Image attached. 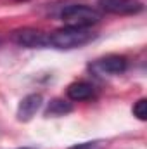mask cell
<instances>
[{
    "label": "cell",
    "instance_id": "obj_1",
    "mask_svg": "<svg viewBox=\"0 0 147 149\" xmlns=\"http://www.w3.org/2000/svg\"><path fill=\"white\" fill-rule=\"evenodd\" d=\"M95 38V33L90 28H74V26H64L61 30H55L49 35V47L55 49H76L81 45H87Z\"/></svg>",
    "mask_w": 147,
    "mask_h": 149
},
{
    "label": "cell",
    "instance_id": "obj_2",
    "mask_svg": "<svg viewBox=\"0 0 147 149\" xmlns=\"http://www.w3.org/2000/svg\"><path fill=\"white\" fill-rule=\"evenodd\" d=\"M102 14L88 5H68L61 12V19L66 26H74V28H90L92 24H97L101 21Z\"/></svg>",
    "mask_w": 147,
    "mask_h": 149
},
{
    "label": "cell",
    "instance_id": "obj_3",
    "mask_svg": "<svg viewBox=\"0 0 147 149\" xmlns=\"http://www.w3.org/2000/svg\"><path fill=\"white\" fill-rule=\"evenodd\" d=\"M90 70L99 76H114V74H121L128 70V61L125 56H116L111 54L106 57H101L97 61H94L90 64Z\"/></svg>",
    "mask_w": 147,
    "mask_h": 149
},
{
    "label": "cell",
    "instance_id": "obj_4",
    "mask_svg": "<svg viewBox=\"0 0 147 149\" xmlns=\"http://www.w3.org/2000/svg\"><path fill=\"white\" fill-rule=\"evenodd\" d=\"M12 42L26 49H43L49 47V35L37 28H21L12 33Z\"/></svg>",
    "mask_w": 147,
    "mask_h": 149
},
{
    "label": "cell",
    "instance_id": "obj_5",
    "mask_svg": "<svg viewBox=\"0 0 147 149\" xmlns=\"http://www.w3.org/2000/svg\"><path fill=\"white\" fill-rule=\"evenodd\" d=\"M99 5L102 10L118 16H128V14H139L144 5L139 0H99Z\"/></svg>",
    "mask_w": 147,
    "mask_h": 149
},
{
    "label": "cell",
    "instance_id": "obj_6",
    "mask_svg": "<svg viewBox=\"0 0 147 149\" xmlns=\"http://www.w3.org/2000/svg\"><path fill=\"white\" fill-rule=\"evenodd\" d=\"M43 104V97L42 94H30L26 95L19 106H17V120L19 121H30L35 114L38 113V109Z\"/></svg>",
    "mask_w": 147,
    "mask_h": 149
},
{
    "label": "cell",
    "instance_id": "obj_7",
    "mask_svg": "<svg viewBox=\"0 0 147 149\" xmlns=\"http://www.w3.org/2000/svg\"><path fill=\"white\" fill-rule=\"evenodd\" d=\"M68 97L74 101V102H80V101H88L95 95V88L92 83L88 81H74L68 87Z\"/></svg>",
    "mask_w": 147,
    "mask_h": 149
},
{
    "label": "cell",
    "instance_id": "obj_8",
    "mask_svg": "<svg viewBox=\"0 0 147 149\" xmlns=\"http://www.w3.org/2000/svg\"><path fill=\"white\" fill-rule=\"evenodd\" d=\"M71 111H73L71 102H68L64 99H52L49 102V108H47L45 114L47 116H64V114H68Z\"/></svg>",
    "mask_w": 147,
    "mask_h": 149
},
{
    "label": "cell",
    "instance_id": "obj_9",
    "mask_svg": "<svg viewBox=\"0 0 147 149\" xmlns=\"http://www.w3.org/2000/svg\"><path fill=\"white\" fill-rule=\"evenodd\" d=\"M132 111H133V114H135L139 120L144 121V120L147 118V101L144 99V97L139 99V101L133 104V109H132Z\"/></svg>",
    "mask_w": 147,
    "mask_h": 149
},
{
    "label": "cell",
    "instance_id": "obj_10",
    "mask_svg": "<svg viewBox=\"0 0 147 149\" xmlns=\"http://www.w3.org/2000/svg\"><path fill=\"white\" fill-rule=\"evenodd\" d=\"M69 149H104V144L101 141H92V142H81V144L71 146Z\"/></svg>",
    "mask_w": 147,
    "mask_h": 149
},
{
    "label": "cell",
    "instance_id": "obj_11",
    "mask_svg": "<svg viewBox=\"0 0 147 149\" xmlns=\"http://www.w3.org/2000/svg\"><path fill=\"white\" fill-rule=\"evenodd\" d=\"M14 2H28V0H14Z\"/></svg>",
    "mask_w": 147,
    "mask_h": 149
},
{
    "label": "cell",
    "instance_id": "obj_12",
    "mask_svg": "<svg viewBox=\"0 0 147 149\" xmlns=\"http://www.w3.org/2000/svg\"><path fill=\"white\" fill-rule=\"evenodd\" d=\"M24 149H28V148H24Z\"/></svg>",
    "mask_w": 147,
    "mask_h": 149
}]
</instances>
